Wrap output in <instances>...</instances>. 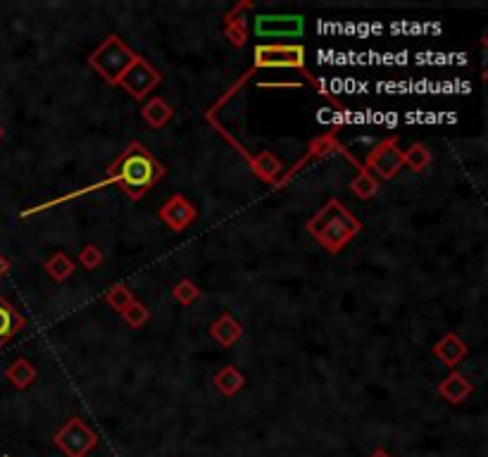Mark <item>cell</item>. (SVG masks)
<instances>
[{
    "instance_id": "obj_25",
    "label": "cell",
    "mask_w": 488,
    "mask_h": 457,
    "mask_svg": "<svg viewBox=\"0 0 488 457\" xmlns=\"http://www.w3.org/2000/svg\"><path fill=\"white\" fill-rule=\"evenodd\" d=\"M224 34H227V39L234 43V46H243V43L248 41V29H246L243 17H241V20L227 17V20H224Z\"/></svg>"
},
{
    "instance_id": "obj_26",
    "label": "cell",
    "mask_w": 488,
    "mask_h": 457,
    "mask_svg": "<svg viewBox=\"0 0 488 457\" xmlns=\"http://www.w3.org/2000/svg\"><path fill=\"white\" fill-rule=\"evenodd\" d=\"M103 260H105V255L96 243H89V246H84L79 250V265L84 269H98L103 265Z\"/></svg>"
},
{
    "instance_id": "obj_7",
    "label": "cell",
    "mask_w": 488,
    "mask_h": 457,
    "mask_svg": "<svg viewBox=\"0 0 488 457\" xmlns=\"http://www.w3.org/2000/svg\"><path fill=\"white\" fill-rule=\"evenodd\" d=\"M55 443H58V448L65 450L70 457H84L91 448H96L98 438L79 417H72L70 422L55 434Z\"/></svg>"
},
{
    "instance_id": "obj_24",
    "label": "cell",
    "mask_w": 488,
    "mask_h": 457,
    "mask_svg": "<svg viewBox=\"0 0 488 457\" xmlns=\"http://www.w3.org/2000/svg\"><path fill=\"white\" fill-rule=\"evenodd\" d=\"M339 148V143H336L334 136H319V139H315L310 143V150H308V160L312 158H327V155H334Z\"/></svg>"
},
{
    "instance_id": "obj_1",
    "label": "cell",
    "mask_w": 488,
    "mask_h": 457,
    "mask_svg": "<svg viewBox=\"0 0 488 457\" xmlns=\"http://www.w3.org/2000/svg\"><path fill=\"white\" fill-rule=\"evenodd\" d=\"M165 174H167V169L153 158V153H150L141 141H131L129 146L120 153V158L110 165L105 179H100V181H96V184L86 186V189H81V191L67 193V196H60V198L50 200V203H43V205H39V208L24 212V217L36 215V212H43V210H50V208H55V205L65 203V200H70V198L84 196V193L100 191V189H105V186H120L131 200H141L155 184H158V181L165 179Z\"/></svg>"
},
{
    "instance_id": "obj_3",
    "label": "cell",
    "mask_w": 488,
    "mask_h": 457,
    "mask_svg": "<svg viewBox=\"0 0 488 457\" xmlns=\"http://www.w3.org/2000/svg\"><path fill=\"white\" fill-rule=\"evenodd\" d=\"M136 58H139V53H134L117 34H110L108 39L89 55V65L108 81L110 86H117L122 74L134 65Z\"/></svg>"
},
{
    "instance_id": "obj_11",
    "label": "cell",
    "mask_w": 488,
    "mask_h": 457,
    "mask_svg": "<svg viewBox=\"0 0 488 457\" xmlns=\"http://www.w3.org/2000/svg\"><path fill=\"white\" fill-rule=\"evenodd\" d=\"M210 336H212V341L220 343L222 348H231L241 341L243 324L231 315V312H222V315L210 324Z\"/></svg>"
},
{
    "instance_id": "obj_20",
    "label": "cell",
    "mask_w": 488,
    "mask_h": 457,
    "mask_svg": "<svg viewBox=\"0 0 488 457\" xmlns=\"http://www.w3.org/2000/svg\"><path fill=\"white\" fill-rule=\"evenodd\" d=\"M350 189H353V193L360 200H369V198H374L379 193V181L374 179V174H369L365 167H360V174L353 179Z\"/></svg>"
},
{
    "instance_id": "obj_8",
    "label": "cell",
    "mask_w": 488,
    "mask_h": 457,
    "mask_svg": "<svg viewBox=\"0 0 488 457\" xmlns=\"http://www.w3.org/2000/svg\"><path fill=\"white\" fill-rule=\"evenodd\" d=\"M305 31V20L300 15H258L255 34L258 39H298Z\"/></svg>"
},
{
    "instance_id": "obj_22",
    "label": "cell",
    "mask_w": 488,
    "mask_h": 457,
    "mask_svg": "<svg viewBox=\"0 0 488 457\" xmlns=\"http://www.w3.org/2000/svg\"><path fill=\"white\" fill-rule=\"evenodd\" d=\"M122 319L131 329H143L150 322V310L143 303H139V300H134V303L122 312Z\"/></svg>"
},
{
    "instance_id": "obj_6",
    "label": "cell",
    "mask_w": 488,
    "mask_h": 457,
    "mask_svg": "<svg viewBox=\"0 0 488 457\" xmlns=\"http://www.w3.org/2000/svg\"><path fill=\"white\" fill-rule=\"evenodd\" d=\"M403 167V150L398 146V139H384L379 146H374L372 153L367 155L365 169L369 174H377L379 179L389 181Z\"/></svg>"
},
{
    "instance_id": "obj_4",
    "label": "cell",
    "mask_w": 488,
    "mask_h": 457,
    "mask_svg": "<svg viewBox=\"0 0 488 457\" xmlns=\"http://www.w3.org/2000/svg\"><path fill=\"white\" fill-rule=\"evenodd\" d=\"M255 67L258 70H305V48L298 43H260L255 46Z\"/></svg>"
},
{
    "instance_id": "obj_5",
    "label": "cell",
    "mask_w": 488,
    "mask_h": 457,
    "mask_svg": "<svg viewBox=\"0 0 488 457\" xmlns=\"http://www.w3.org/2000/svg\"><path fill=\"white\" fill-rule=\"evenodd\" d=\"M160 81H162V74L155 70L146 58H141L139 55V58L134 60V65L122 74V79L117 86H122V89L127 91L134 100H143L146 96L153 93V89L160 84Z\"/></svg>"
},
{
    "instance_id": "obj_28",
    "label": "cell",
    "mask_w": 488,
    "mask_h": 457,
    "mask_svg": "<svg viewBox=\"0 0 488 457\" xmlns=\"http://www.w3.org/2000/svg\"><path fill=\"white\" fill-rule=\"evenodd\" d=\"M372 457H389V453H386V450H377V453H374Z\"/></svg>"
},
{
    "instance_id": "obj_12",
    "label": "cell",
    "mask_w": 488,
    "mask_h": 457,
    "mask_svg": "<svg viewBox=\"0 0 488 457\" xmlns=\"http://www.w3.org/2000/svg\"><path fill=\"white\" fill-rule=\"evenodd\" d=\"M472 391H474L472 381H469L465 374L455 372V369L439 384V396L443 400H448V403H453V405L465 403V400L472 396Z\"/></svg>"
},
{
    "instance_id": "obj_18",
    "label": "cell",
    "mask_w": 488,
    "mask_h": 457,
    "mask_svg": "<svg viewBox=\"0 0 488 457\" xmlns=\"http://www.w3.org/2000/svg\"><path fill=\"white\" fill-rule=\"evenodd\" d=\"M43 267H46L48 277L55 279V281H67L74 274V269H77V267H74V260L67 253H62V250L50 255Z\"/></svg>"
},
{
    "instance_id": "obj_10",
    "label": "cell",
    "mask_w": 488,
    "mask_h": 457,
    "mask_svg": "<svg viewBox=\"0 0 488 457\" xmlns=\"http://www.w3.org/2000/svg\"><path fill=\"white\" fill-rule=\"evenodd\" d=\"M467 353H469L467 341H465V338H460L458 334H455V331H450V334H446V336H443L441 341L434 346L436 360H439L441 365L448 367V369H455V367H458L460 362L467 358Z\"/></svg>"
},
{
    "instance_id": "obj_9",
    "label": "cell",
    "mask_w": 488,
    "mask_h": 457,
    "mask_svg": "<svg viewBox=\"0 0 488 457\" xmlns=\"http://www.w3.org/2000/svg\"><path fill=\"white\" fill-rule=\"evenodd\" d=\"M158 217L172 231H184L198 219V210L189 198H184L181 193H174V196L167 198L165 205L158 210Z\"/></svg>"
},
{
    "instance_id": "obj_15",
    "label": "cell",
    "mask_w": 488,
    "mask_h": 457,
    "mask_svg": "<svg viewBox=\"0 0 488 457\" xmlns=\"http://www.w3.org/2000/svg\"><path fill=\"white\" fill-rule=\"evenodd\" d=\"M141 117L146 120L153 129H162L165 124L172 122L174 117V108L167 100H162L158 96H153L150 100H146V105L141 108Z\"/></svg>"
},
{
    "instance_id": "obj_13",
    "label": "cell",
    "mask_w": 488,
    "mask_h": 457,
    "mask_svg": "<svg viewBox=\"0 0 488 457\" xmlns=\"http://www.w3.org/2000/svg\"><path fill=\"white\" fill-rule=\"evenodd\" d=\"M24 317L15 310V305L8 298L0 296V348L10 341L12 336H17L24 329Z\"/></svg>"
},
{
    "instance_id": "obj_16",
    "label": "cell",
    "mask_w": 488,
    "mask_h": 457,
    "mask_svg": "<svg viewBox=\"0 0 488 457\" xmlns=\"http://www.w3.org/2000/svg\"><path fill=\"white\" fill-rule=\"evenodd\" d=\"M243 386H246V377H243L241 369L234 365L222 367L220 372L215 374V388L222 396H236Z\"/></svg>"
},
{
    "instance_id": "obj_14",
    "label": "cell",
    "mask_w": 488,
    "mask_h": 457,
    "mask_svg": "<svg viewBox=\"0 0 488 457\" xmlns=\"http://www.w3.org/2000/svg\"><path fill=\"white\" fill-rule=\"evenodd\" d=\"M250 167H253L255 177H260L262 181H267V184H279L281 172H284V162H281L274 153H269V150L250 158Z\"/></svg>"
},
{
    "instance_id": "obj_17",
    "label": "cell",
    "mask_w": 488,
    "mask_h": 457,
    "mask_svg": "<svg viewBox=\"0 0 488 457\" xmlns=\"http://www.w3.org/2000/svg\"><path fill=\"white\" fill-rule=\"evenodd\" d=\"M8 381H10V384L15 386V388H20V391H24V388H29V386L36 381V367L31 365L29 360L17 358V360L8 367Z\"/></svg>"
},
{
    "instance_id": "obj_2",
    "label": "cell",
    "mask_w": 488,
    "mask_h": 457,
    "mask_svg": "<svg viewBox=\"0 0 488 457\" xmlns=\"http://www.w3.org/2000/svg\"><path fill=\"white\" fill-rule=\"evenodd\" d=\"M360 231L362 222L336 198L327 200L324 208L317 210V215L308 222V234L331 255L341 253Z\"/></svg>"
},
{
    "instance_id": "obj_19",
    "label": "cell",
    "mask_w": 488,
    "mask_h": 457,
    "mask_svg": "<svg viewBox=\"0 0 488 457\" xmlns=\"http://www.w3.org/2000/svg\"><path fill=\"white\" fill-rule=\"evenodd\" d=\"M403 165L412 172H424L431 165V153L424 143H412L408 150H403Z\"/></svg>"
},
{
    "instance_id": "obj_29",
    "label": "cell",
    "mask_w": 488,
    "mask_h": 457,
    "mask_svg": "<svg viewBox=\"0 0 488 457\" xmlns=\"http://www.w3.org/2000/svg\"><path fill=\"white\" fill-rule=\"evenodd\" d=\"M3 136H5V129H3V127H0V141H3Z\"/></svg>"
},
{
    "instance_id": "obj_21",
    "label": "cell",
    "mask_w": 488,
    "mask_h": 457,
    "mask_svg": "<svg viewBox=\"0 0 488 457\" xmlns=\"http://www.w3.org/2000/svg\"><path fill=\"white\" fill-rule=\"evenodd\" d=\"M134 300H136L134 291H131L129 286H124V284H115L108 293H105V303H108L115 312H120V315L129 308L131 303H134Z\"/></svg>"
},
{
    "instance_id": "obj_27",
    "label": "cell",
    "mask_w": 488,
    "mask_h": 457,
    "mask_svg": "<svg viewBox=\"0 0 488 457\" xmlns=\"http://www.w3.org/2000/svg\"><path fill=\"white\" fill-rule=\"evenodd\" d=\"M8 269H10L8 258H3V255H0V277H5V274H8Z\"/></svg>"
},
{
    "instance_id": "obj_23",
    "label": "cell",
    "mask_w": 488,
    "mask_h": 457,
    "mask_svg": "<svg viewBox=\"0 0 488 457\" xmlns=\"http://www.w3.org/2000/svg\"><path fill=\"white\" fill-rule=\"evenodd\" d=\"M172 298L177 300L179 305H193L200 298V289L196 286V281L191 279H181L174 284L172 289Z\"/></svg>"
}]
</instances>
